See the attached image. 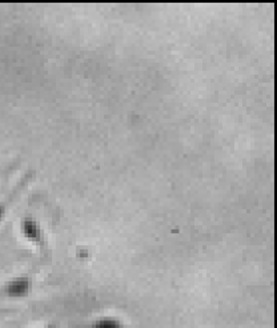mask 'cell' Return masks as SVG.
I'll list each match as a JSON object with an SVG mask.
<instances>
[{"label": "cell", "mask_w": 277, "mask_h": 328, "mask_svg": "<svg viewBox=\"0 0 277 328\" xmlns=\"http://www.w3.org/2000/svg\"><path fill=\"white\" fill-rule=\"evenodd\" d=\"M29 290H31V281L28 278H19V279H15L14 281H11L8 285V294L11 296H24V295H28Z\"/></svg>", "instance_id": "1"}, {"label": "cell", "mask_w": 277, "mask_h": 328, "mask_svg": "<svg viewBox=\"0 0 277 328\" xmlns=\"http://www.w3.org/2000/svg\"><path fill=\"white\" fill-rule=\"evenodd\" d=\"M23 231L24 235L28 237L29 240L32 241H39L40 237H42V234H40V228L35 222L32 220H25L23 224Z\"/></svg>", "instance_id": "2"}, {"label": "cell", "mask_w": 277, "mask_h": 328, "mask_svg": "<svg viewBox=\"0 0 277 328\" xmlns=\"http://www.w3.org/2000/svg\"><path fill=\"white\" fill-rule=\"evenodd\" d=\"M91 328H124L123 322L115 318H101L91 324Z\"/></svg>", "instance_id": "3"}, {"label": "cell", "mask_w": 277, "mask_h": 328, "mask_svg": "<svg viewBox=\"0 0 277 328\" xmlns=\"http://www.w3.org/2000/svg\"><path fill=\"white\" fill-rule=\"evenodd\" d=\"M49 328H51V327H49Z\"/></svg>", "instance_id": "4"}]
</instances>
